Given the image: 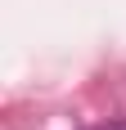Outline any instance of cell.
<instances>
[{"label":"cell","mask_w":126,"mask_h":130,"mask_svg":"<svg viewBox=\"0 0 126 130\" xmlns=\"http://www.w3.org/2000/svg\"><path fill=\"white\" fill-rule=\"evenodd\" d=\"M99 130H126V121H108V126H99Z\"/></svg>","instance_id":"cell-1"}]
</instances>
